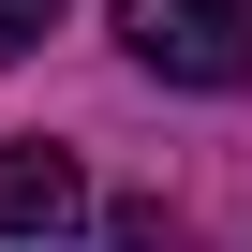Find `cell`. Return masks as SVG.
Wrapping results in <instances>:
<instances>
[{
    "mask_svg": "<svg viewBox=\"0 0 252 252\" xmlns=\"http://www.w3.org/2000/svg\"><path fill=\"white\" fill-rule=\"evenodd\" d=\"M119 45L163 89H252V15L237 0H119Z\"/></svg>",
    "mask_w": 252,
    "mask_h": 252,
    "instance_id": "cell-1",
    "label": "cell"
},
{
    "mask_svg": "<svg viewBox=\"0 0 252 252\" xmlns=\"http://www.w3.org/2000/svg\"><path fill=\"white\" fill-rule=\"evenodd\" d=\"M89 222V178H74V149H0V237H74Z\"/></svg>",
    "mask_w": 252,
    "mask_h": 252,
    "instance_id": "cell-2",
    "label": "cell"
},
{
    "mask_svg": "<svg viewBox=\"0 0 252 252\" xmlns=\"http://www.w3.org/2000/svg\"><path fill=\"white\" fill-rule=\"evenodd\" d=\"M45 30H60V0H0V60H30Z\"/></svg>",
    "mask_w": 252,
    "mask_h": 252,
    "instance_id": "cell-3",
    "label": "cell"
},
{
    "mask_svg": "<svg viewBox=\"0 0 252 252\" xmlns=\"http://www.w3.org/2000/svg\"><path fill=\"white\" fill-rule=\"evenodd\" d=\"M119 252H193V237H178L163 208H119Z\"/></svg>",
    "mask_w": 252,
    "mask_h": 252,
    "instance_id": "cell-4",
    "label": "cell"
}]
</instances>
